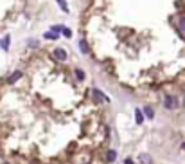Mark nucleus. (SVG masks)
<instances>
[{"label": "nucleus", "instance_id": "obj_19", "mask_svg": "<svg viewBox=\"0 0 185 164\" xmlns=\"http://www.w3.org/2000/svg\"><path fill=\"white\" fill-rule=\"evenodd\" d=\"M85 164H90V162H85Z\"/></svg>", "mask_w": 185, "mask_h": 164}, {"label": "nucleus", "instance_id": "obj_1", "mask_svg": "<svg viewBox=\"0 0 185 164\" xmlns=\"http://www.w3.org/2000/svg\"><path fill=\"white\" fill-rule=\"evenodd\" d=\"M163 107H166L167 110H174V108L178 107V101H176V97L167 94L166 97H163Z\"/></svg>", "mask_w": 185, "mask_h": 164}, {"label": "nucleus", "instance_id": "obj_20", "mask_svg": "<svg viewBox=\"0 0 185 164\" xmlns=\"http://www.w3.org/2000/svg\"><path fill=\"white\" fill-rule=\"evenodd\" d=\"M6 164H9V162H6Z\"/></svg>", "mask_w": 185, "mask_h": 164}, {"label": "nucleus", "instance_id": "obj_13", "mask_svg": "<svg viewBox=\"0 0 185 164\" xmlns=\"http://www.w3.org/2000/svg\"><path fill=\"white\" fill-rule=\"evenodd\" d=\"M74 74H76V78H77L79 81H83V79H85V72H83L81 69H76V70H74Z\"/></svg>", "mask_w": 185, "mask_h": 164}, {"label": "nucleus", "instance_id": "obj_8", "mask_svg": "<svg viewBox=\"0 0 185 164\" xmlns=\"http://www.w3.org/2000/svg\"><path fill=\"white\" fill-rule=\"evenodd\" d=\"M144 114L147 116V119H155V110H153L149 105H146V107H144Z\"/></svg>", "mask_w": 185, "mask_h": 164}, {"label": "nucleus", "instance_id": "obj_10", "mask_svg": "<svg viewBox=\"0 0 185 164\" xmlns=\"http://www.w3.org/2000/svg\"><path fill=\"white\" fill-rule=\"evenodd\" d=\"M9 40H11L9 36H4V38H2V42H0V47H2L4 50H7V49H9Z\"/></svg>", "mask_w": 185, "mask_h": 164}, {"label": "nucleus", "instance_id": "obj_15", "mask_svg": "<svg viewBox=\"0 0 185 164\" xmlns=\"http://www.w3.org/2000/svg\"><path fill=\"white\" fill-rule=\"evenodd\" d=\"M180 29L185 33V16H182V18H180Z\"/></svg>", "mask_w": 185, "mask_h": 164}, {"label": "nucleus", "instance_id": "obj_4", "mask_svg": "<svg viewBox=\"0 0 185 164\" xmlns=\"http://www.w3.org/2000/svg\"><path fill=\"white\" fill-rule=\"evenodd\" d=\"M22 76H24V72H22V70H15V72H13L11 76H9L7 83H11V85H13V83H16V81H18L20 78H22Z\"/></svg>", "mask_w": 185, "mask_h": 164}, {"label": "nucleus", "instance_id": "obj_14", "mask_svg": "<svg viewBox=\"0 0 185 164\" xmlns=\"http://www.w3.org/2000/svg\"><path fill=\"white\" fill-rule=\"evenodd\" d=\"M61 33H63V36H65V38H70V36H72V31H70V29H67V27L61 29Z\"/></svg>", "mask_w": 185, "mask_h": 164}, {"label": "nucleus", "instance_id": "obj_16", "mask_svg": "<svg viewBox=\"0 0 185 164\" xmlns=\"http://www.w3.org/2000/svg\"><path fill=\"white\" fill-rule=\"evenodd\" d=\"M124 164H135V162H133L131 159H124Z\"/></svg>", "mask_w": 185, "mask_h": 164}, {"label": "nucleus", "instance_id": "obj_3", "mask_svg": "<svg viewBox=\"0 0 185 164\" xmlns=\"http://www.w3.org/2000/svg\"><path fill=\"white\" fill-rule=\"evenodd\" d=\"M92 92H94V97H95L97 101H102V103H108V101H110V99H108V97H106L104 94H102V92H101L99 88H94Z\"/></svg>", "mask_w": 185, "mask_h": 164}, {"label": "nucleus", "instance_id": "obj_5", "mask_svg": "<svg viewBox=\"0 0 185 164\" xmlns=\"http://www.w3.org/2000/svg\"><path fill=\"white\" fill-rule=\"evenodd\" d=\"M138 160H140L142 164H153V157L149 155V153H140V155H138Z\"/></svg>", "mask_w": 185, "mask_h": 164}, {"label": "nucleus", "instance_id": "obj_6", "mask_svg": "<svg viewBox=\"0 0 185 164\" xmlns=\"http://www.w3.org/2000/svg\"><path fill=\"white\" fill-rule=\"evenodd\" d=\"M79 49H81V53H83V54H88V53H90V47H88V43H86L85 38L79 40Z\"/></svg>", "mask_w": 185, "mask_h": 164}, {"label": "nucleus", "instance_id": "obj_7", "mask_svg": "<svg viewBox=\"0 0 185 164\" xmlns=\"http://www.w3.org/2000/svg\"><path fill=\"white\" fill-rule=\"evenodd\" d=\"M115 159H117V151L110 148V150L106 151V162H113Z\"/></svg>", "mask_w": 185, "mask_h": 164}, {"label": "nucleus", "instance_id": "obj_11", "mask_svg": "<svg viewBox=\"0 0 185 164\" xmlns=\"http://www.w3.org/2000/svg\"><path fill=\"white\" fill-rule=\"evenodd\" d=\"M56 2L59 4L61 11H63V13H68V6H67V2H65V0H56Z\"/></svg>", "mask_w": 185, "mask_h": 164}, {"label": "nucleus", "instance_id": "obj_2", "mask_svg": "<svg viewBox=\"0 0 185 164\" xmlns=\"http://www.w3.org/2000/svg\"><path fill=\"white\" fill-rule=\"evenodd\" d=\"M54 58H58L59 61H65V60L68 58V54H67L61 47H58V49H54Z\"/></svg>", "mask_w": 185, "mask_h": 164}, {"label": "nucleus", "instance_id": "obj_18", "mask_svg": "<svg viewBox=\"0 0 185 164\" xmlns=\"http://www.w3.org/2000/svg\"><path fill=\"white\" fill-rule=\"evenodd\" d=\"M183 108H185V94H183Z\"/></svg>", "mask_w": 185, "mask_h": 164}, {"label": "nucleus", "instance_id": "obj_17", "mask_svg": "<svg viewBox=\"0 0 185 164\" xmlns=\"http://www.w3.org/2000/svg\"><path fill=\"white\" fill-rule=\"evenodd\" d=\"M182 150H185V141H183V142H182Z\"/></svg>", "mask_w": 185, "mask_h": 164}, {"label": "nucleus", "instance_id": "obj_9", "mask_svg": "<svg viewBox=\"0 0 185 164\" xmlns=\"http://www.w3.org/2000/svg\"><path fill=\"white\" fill-rule=\"evenodd\" d=\"M135 121H137V125H142L144 123V114L140 112V108H135Z\"/></svg>", "mask_w": 185, "mask_h": 164}, {"label": "nucleus", "instance_id": "obj_12", "mask_svg": "<svg viewBox=\"0 0 185 164\" xmlns=\"http://www.w3.org/2000/svg\"><path fill=\"white\" fill-rule=\"evenodd\" d=\"M43 38H47V40H56V38H58V33H54V31H49V33L43 34Z\"/></svg>", "mask_w": 185, "mask_h": 164}]
</instances>
